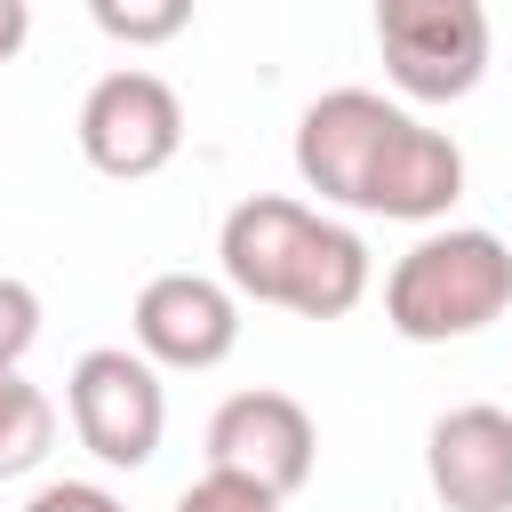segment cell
Wrapping results in <instances>:
<instances>
[{
  "label": "cell",
  "mask_w": 512,
  "mask_h": 512,
  "mask_svg": "<svg viewBox=\"0 0 512 512\" xmlns=\"http://www.w3.org/2000/svg\"><path fill=\"white\" fill-rule=\"evenodd\" d=\"M128 336L152 368H192V376L224 368L232 344H240V296L216 272H152L136 288Z\"/></svg>",
  "instance_id": "8"
},
{
  "label": "cell",
  "mask_w": 512,
  "mask_h": 512,
  "mask_svg": "<svg viewBox=\"0 0 512 512\" xmlns=\"http://www.w3.org/2000/svg\"><path fill=\"white\" fill-rule=\"evenodd\" d=\"M296 176L328 208L440 224L464 200V152L448 128H424L408 104L376 88H328L296 120Z\"/></svg>",
  "instance_id": "1"
},
{
  "label": "cell",
  "mask_w": 512,
  "mask_h": 512,
  "mask_svg": "<svg viewBox=\"0 0 512 512\" xmlns=\"http://www.w3.org/2000/svg\"><path fill=\"white\" fill-rule=\"evenodd\" d=\"M424 480L448 512H512V408L464 400L424 432Z\"/></svg>",
  "instance_id": "9"
},
{
  "label": "cell",
  "mask_w": 512,
  "mask_h": 512,
  "mask_svg": "<svg viewBox=\"0 0 512 512\" xmlns=\"http://www.w3.org/2000/svg\"><path fill=\"white\" fill-rule=\"evenodd\" d=\"M24 512H128V504L112 488H96V480H48V488H32Z\"/></svg>",
  "instance_id": "14"
},
{
  "label": "cell",
  "mask_w": 512,
  "mask_h": 512,
  "mask_svg": "<svg viewBox=\"0 0 512 512\" xmlns=\"http://www.w3.org/2000/svg\"><path fill=\"white\" fill-rule=\"evenodd\" d=\"M192 8H200V0H88L96 32L120 40V48H168V40L192 24Z\"/></svg>",
  "instance_id": "11"
},
{
  "label": "cell",
  "mask_w": 512,
  "mask_h": 512,
  "mask_svg": "<svg viewBox=\"0 0 512 512\" xmlns=\"http://www.w3.org/2000/svg\"><path fill=\"white\" fill-rule=\"evenodd\" d=\"M320 464V432H312V408L296 392H232L216 416H208V472H232V480H256L264 496H296Z\"/></svg>",
  "instance_id": "7"
},
{
  "label": "cell",
  "mask_w": 512,
  "mask_h": 512,
  "mask_svg": "<svg viewBox=\"0 0 512 512\" xmlns=\"http://www.w3.org/2000/svg\"><path fill=\"white\" fill-rule=\"evenodd\" d=\"M72 136H80V160H88L96 176L144 184V176H160V168L184 152V104H176V88H168L160 72L120 64V72H104V80L80 96Z\"/></svg>",
  "instance_id": "6"
},
{
  "label": "cell",
  "mask_w": 512,
  "mask_h": 512,
  "mask_svg": "<svg viewBox=\"0 0 512 512\" xmlns=\"http://www.w3.org/2000/svg\"><path fill=\"white\" fill-rule=\"evenodd\" d=\"M24 40H32V0H0V64L24 56Z\"/></svg>",
  "instance_id": "15"
},
{
  "label": "cell",
  "mask_w": 512,
  "mask_h": 512,
  "mask_svg": "<svg viewBox=\"0 0 512 512\" xmlns=\"http://www.w3.org/2000/svg\"><path fill=\"white\" fill-rule=\"evenodd\" d=\"M40 344V288L0 272V376L24 368V352Z\"/></svg>",
  "instance_id": "12"
},
{
  "label": "cell",
  "mask_w": 512,
  "mask_h": 512,
  "mask_svg": "<svg viewBox=\"0 0 512 512\" xmlns=\"http://www.w3.org/2000/svg\"><path fill=\"white\" fill-rule=\"evenodd\" d=\"M216 280L240 304H272L296 320H344L360 312L376 264L368 240L288 192H248L216 232Z\"/></svg>",
  "instance_id": "2"
},
{
  "label": "cell",
  "mask_w": 512,
  "mask_h": 512,
  "mask_svg": "<svg viewBox=\"0 0 512 512\" xmlns=\"http://www.w3.org/2000/svg\"><path fill=\"white\" fill-rule=\"evenodd\" d=\"M512 312V240L488 224H432L384 272V320L408 344H464Z\"/></svg>",
  "instance_id": "3"
},
{
  "label": "cell",
  "mask_w": 512,
  "mask_h": 512,
  "mask_svg": "<svg viewBox=\"0 0 512 512\" xmlns=\"http://www.w3.org/2000/svg\"><path fill=\"white\" fill-rule=\"evenodd\" d=\"M64 416H72V440L112 464V472H136L160 456V432H168V384L160 368L136 352V344H96L72 360L64 376Z\"/></svg>",
  "instance_id": "5"
},
{
  "label": "cell",
  "mask_w": 512,
  "mask_h": 512,
  "mask_svg": "<svg viewBox=\"0 0 512 512\" xmlns=\"http://www.w3.org/2000/svg\"><path fill=\"white\" fill-rule=\"evenodd\" d=\"M488 48L480 0H376V56L408 104H464L488 80Z\"/></svg>",
  "instance_id": "4"
},
{
  "label": "cell",
  "mask_w": 512,
  "mask_h": 512,
  "mask_svg": "<svg viewBox=\"0 0 512 512\" xmlns=\"http://www.w3.org/2000/svg\"><path fill=\"white\" fill-rule=\"evenodd\" d=\"M176 512H280V496H264L256 480H232V472H200L176 496Z\"/></svg>",
  "instance_id": "13"
},
{
  "label": "cell",
  "mask_w": 512,
  "mask_h": 512,
  "mask_svg": "<svg viewBox=\"0 0 512 512\" xmlns=\"http://www.w3.org/2000/svg\"><path fill=\"white\" fill-rule=\"evenodd\" d=\"M48 448H56V400L24 368H8L0 376V480H24Z\"/></svg>",
  "instance_id": "10"
}]
</instances>
